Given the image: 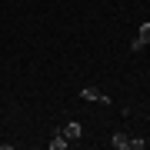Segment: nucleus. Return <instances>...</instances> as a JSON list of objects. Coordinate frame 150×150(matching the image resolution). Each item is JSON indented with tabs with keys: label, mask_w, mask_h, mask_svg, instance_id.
<instances>
[{
	"label": "nucleus",
	"mask_w": 150,
	"mask_h": 150,
	"mask_svg": "<svg viewBox=\"0 0 150 150\" xmlns=\"http://www.w3.org/2000/svg\"><path fill=\"white\" fill-rule=\"evenodd\" d=\"M147 43H150V23H144V27H140V33L134 37V43H130V50H134V54H140Z\"/></svg>",
	"instance_id": "nucleus-1"
},
{
	"label": "nucleus",
	"mask_w": 150,
	"mask_h": 150,
	"mask_svg": "<svg viewBox=\"0 0 150 150\" xmlns=\"http://www.w3.org/2000/svg\"><path fill=\"white\" fill-rule=\"evenodd\" d=\"M80 97H83V100H90V103H107V93H100L97 87H83Z\"/></svg>",
	"instance_id": "nucleus-2"
},
{
	"label": "nucleus",
	"mask_w": 150,
	"mask_h": 150,
	"mask_svg": "<svg viewBox=\"0 0 150 150\" xmlns=\"http://www.w3.org/2000/svg\"><path fill=\"white\" fill-rule=\"evenodd\" d=\"M60 134H64L67 140H80V134H83V127H80V123H77V120H70V123H67V127H64V130H60Z\"/></svg>",
	"instance_id": "nucleus-3"
},
{
	"label": "nucleus",
	"mask_w": 150,
	"mask_h": 150,
	"mask_svg": "<svg viewBox=\"0 0 150 150\" xmlns=\"http://www.w3.org/2000/svg\"><path fill=\"white\" fill-rule=\"evenodd\" d=\"M67 144H70V140H67L64 134H54V137H50V140H47V147H50V150H64Z\"/></svg>",
	"instance_id": "nucleus-4"
},
{
	"label": "nucleus",
	"mask_w": 150,
	"mask_h": 150,
	"mask_svg": "<svg viewBox=\"0 0 150 150\" xmlns=\"http://www.w3.org/2000/svg\"><path fill=\"white\" fill-rule=\"evenodd\" d=\"M110 144L117 147V150H130V137H127V134H113V137H110Z\"/></svg>",
	"instance_id": "nucleus-5"
}]
</instances>
